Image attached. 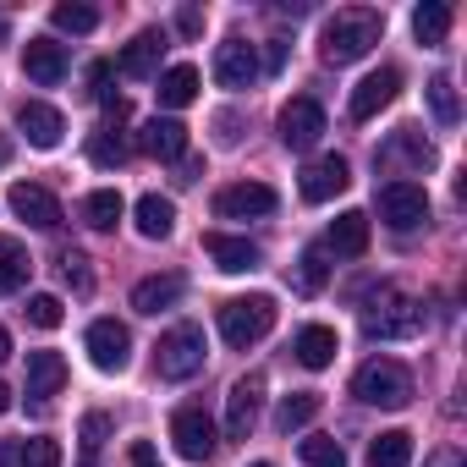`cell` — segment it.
Listing matches in <instances>:
<instances>
[{"instance_id":"6da1fadb","label":"cell","mask_w":467,"mask_h":467,"mask_svg":"<svg viewBox=\"0 0 467 467\" xmlns=\"http://www.w3.org/2000/svg\"><path fill=\"white\" fill-rule=\"evenodd\" d=\"M379 34H385V17H379L374 6H341V12L325 23L319 56H325L330 67H352V61H363V56L379 45Z\"/></svg>"},{"instance_id":"7a4b0ae2","label":"cell","mask_w":467,"mask_h":467,"mask_svg":"<svg viewBox=\"0 0 467 467\" xmlns=\"http://www.w3.org/2000/svg\"><path fill=\"white\" fill-rule=\"evenodd\" d=\"M270 330H275V297H265V292L231 297V303L220 308V336H225V347H237V352L259 347Z\"/></svg>"},{"instance_id":"3957f363","label":"cell","mask_w":467,"mask_h":467,"mask_svg":"<svg viewBox=\"0 0 467 467\" xmlns=\"http://www.w3.org/2000/svg\"><path fill=\"white\" fill-rule=\"evenodd\" d=\"M352 396L368 401V407L396 412V407L412 401V374H407V363H396V358H368V363L358 368V379H352Z\"/></svg>"},{"instance_id":"277c9868","label":"cell","mask_w":467,"mask_h":467,"mask_svg":"<svg viewBox=\"0 0 467 467\" xmlns=\"http://www.w3.org/2000/svg\"><path fill=\"white\" fill-rule=\"evenodd\" d=\"M423 330V303H412V297H401V292H379V303L363 314V336L368 341H407V336H418Z\"/></svg>"},{"instance_id":"5b68a950","label":"cell","mask_w":467,"mask_h":467,"mask_svg":"<svg viewBox=\"0 0 467 467\" xmlns=\"http://www.w3.org/2000/svg\"><path fill=\"white\" fill-rule=\"evenodd\" d=\"M154 368H160V379H192L203 368V330L198 325L165 330L160 347H154Z\"/></svg>"},{"instance_id":"8992f818","label":"cell","mask_w":467,"mask_h":467,"mask_svg":"<svg viewBox=\"0 0 467 467\" xmlns=\"http://www.w3.org/2000/svg\"><path fill=\"white\" fill-rule=\"evenodd\" d=\"M374 203H379V220H385L390 231H412V225L429 220V192H423L418 182H385Z\"/></svg>"},{"instance_id":"52a82bcc","label":"cell","mask_w":467,"mask_h":467,"mask_svg":"<svg viewBox=\"0 0 467 467\" xmlns=\"http://www.w3.org/2000/svg\"><path fill=\"white\" fill-rule=\"evenodd\" d=\"M275 187H265V182H231V187H220L214 192V214L220 220H265V214H275Z\"/></svg>"},{"instance_id":"ba28073f","label":"cell","mask_w":467,"mask_h":467,"mask_svg":"<svg viewBox=\"0 0 467 467\" xmlns=\"http://www.w3.org/2000/svg\"><path fill=\"white\" fill-rule=\"evenodd\" d=\"M83 347H88V358H94L99 374H121L132 363V336H127L121 319H94L88 336H83Z\"/></svg>"},{"instance_id":"9c48e42d","label":"cell","mask_w":467,"mask_h":467,"mask_svg":"<svg viewBox=\"0 0 467 467\" xmlns=\"http://www.w3.org/2000/svg\"><path fill=\"white\" fill-rule=\"evenodd\" d=\"M275 132H281V143H286L292 154H308V149L325 138V110H319V99H292V105L281 110Z\"/></svg>"},{"instance_id":"30bf717a","label":"cell","mask_w":467,"mask_h":467,"mask_svg":"<svg viewBox=\"0 0 467 467\" xmlns=\"http://www.w3.org/2000/svg\"><path fill=\"white\" fill-rule=\"evenodd\" d=\"M259 407H265V374H243L225 396V434L231 440H248L254 423H259Z\"/></svg>"},{"instance_id":"8fae6325","label":"cell","mask_w":467,"mask_h":467,"mask_svg":"<svg viewBox=\"0 0 467 467\" xmlns=\"http://www.w3.org/2000/svg\"><path fill=\"white\" fill-rule=\"evenodd\" d=\"M171 440H176V451L187 462H209L214 456V423H209V412L203 407H176L171 412Z\"/></svg>"},{"instance_id":"7c38bea8","label":"cell","mask_w":467,"mask_h":467,"mask_svg":"<svg viewBox=\"0 0 467 467\" xmlns=\"http://www.w3.org/2000/svg\"><path fill=\"white\" fill-rule=\"evenodd\" d=\"M214 83L220 88H254L259 83V50L248 45V39H225L220 50H214Z\"/></svg>"},{"instance_id":"4fadbf2b","label":"cell","mask_w":467,"mask_h":467,"mask_svg":"<svg viewBox=\"0 0 467 467\" xmlns=\"http://www.w3.org/2000/svg\"><path fill=\"white\" fill-rule=\"evenodd\" d=\"M352 187V165L341 160V154H325V160H314L303 176H297V192H303V203H330L336 192H347Z\"/></svg>"},{"instance_id":"5bb4252c","label":"cell","mask_w":467,"mask_h":467,"mask_svg":"<svg viewBox=\"0 0 467 467\" xmlns=\"http://www.w3.org/2000/svg\"><path fill=\"white\" fill-rule=\"evenodd\" d=\"M396 94H401V72H396V67H379V72H368V78L352 88L347 110H352V121H374Z\"/></svg>"},{"instance_id":"9a60e30c","label":"cell","mask_w":467,"mask_h":467,"mask_svg":"<svg viewBox=\"0 0 467 467\" xmlns=\"http://www.w3.org/2000/svg\"><path fill=\"white\" fill-rule=\"evenodd\" d=\"M6 203H12L17 220H28V225H39V231H56V225H61V203H56V192L39 187V182H17V187L6 192Z\"/></svg>"},{"instance_id":"2e32d148","label":"cell","mask_w":467,"mask_h":467,"mask_svg":"<svg viewBox=\"0 0 467 467\" xmlns=\"http://www.w3.org/2000/svg\"><path fill=\"white\" fill-rule=\"evenodd\" d=\"M17 127H23V138H28L34 149H56V143H61V132H67L61 110H56V105H45V99H23V105H17Z\"/></svg>"},{"instance_id":"e0dca14e","label":"cell","mask_w":467,"mask_h":467,"mask_svg":"<svg viewBox=\"0 0 467 467\" xmlns=\"http://www.w3.org/2000/svg\"><path fill=\"white\" fill-rule=\"evenodd\" d=\"M325 254H336V259H363V254H368V214H363V209H347V214L330 220Z\"/></svg>"},{"instance_id":"ac0fdd59","label":"cell","mask_w":467,"mask_h":467,"mask_svg":"<svg viewBox=\"0 0 467 467\" xmlns=\"http://www.w3.org/2000/svg\"><path fill=\"white\" fill-rule=\"evenodd\" d=\"M203 254H209L225 275L259 270V243H248V237H225V231H209V237H203Z\"/></svg>"},{"instance_id":"d6986e66","label":"cell","mask_w":467,"mask_h":467,"mask_svg":"<svg viewBox=\"0 0 467 467\" xmlns=\"http://www.w3.org/2000/svg\"><path fill=\"white\" fill-rule=\"evenodd\" d=\"M138 149L154 154V160H182L187 154V127L171 121V116H154V121L138 127Z\"/></svg>"},{"instance_id":"ffe728a7","label":"cell","mask_w":467,"mask_h":467,"mask_svg":"<svg viewBox=\"0 0 467 467\" xmlns=\"http://www.w3.org/2000/svg\"><path fill=\"white\" fill-rule=\"evenodd\" d=\"M23 72H28L39 88H56V83L67 78V50H61L56 39H28V50H23Z\"/></svg>"},{"instance_id":"44dd1931","label":"cell","mask_w":467,"mask_h":467,"mask_svg":"<svg viewBox=\"0 0 467 467\" xmlns=\"http://www.w3.org/2000/svg\"><path fill=\"white\" fill-rule=\"evenodd\" d=\"M160 56H165V34H160V28H143V34L121 50L116 67H121L127 78H154V72H160Z\"/></svg>"},{"instance_id":"7402d4cb","label":"cell","mask_w":467,"mask_h":467,"mask_svg":"<svg viewBox=\"0 0 467 467\" xmlns=\"http://www.w3.org/2000/svg\"><path fill=\"white\" fill-rule=\"evenodd\" d=\"M182 292H187L182 275H149V281L132 286V308H138V314H165V308L182 303Z\"/></svg>"},{"instance_id":"603a6c76","label":"cell","mask_w":467,"mask_h":467,"mask_svg":"<svg viewBox=\"0 0 467 467\" xmlns=\"http://www.w3.org/2000/svg\"><path fill=\"white\" fill-rule=\"evenodd\" d=\"M336 347H341V341H336L330 325H303L297 341H292V352H297L303 368H330V363H336Z\"/></svg>"},{"instance_id":"cb8c5ba5","label":"cell","mask_w":467,"mask_h":467,"mask_svg":"<svg viewBox=\"0 0 467 467\" xmlns=\"http://www.w3.org/2000/svg\"><path fill=\"white\" fill-rule=\"evenodd\" d=\"M61 385H67V358L61 352H28V396L50 401Z\"/></svg>"},{"instance_id":"d4e9b609","label":"cell","mask_w":467,"mask_h":467,"mask_svg":"<svg viewBox=\"0 0 467 467\" xmlns=\"http://www.w3.org/2000/svg\"><path fill=\"white\" fill-rule=\"evenodd\" d=\"M138 231H143L149 243H165L171 231H176V203L160 198V192H143L138 198Z\"/></svg>"},{"instance_id":"484cf974","label":"cell","mask_w":467,"mask_h":467,"mask_svg":"<svg viewBox=\"0 0 467 467\" xmlns=\"http://www.w3.org/2000/svg\"><path fill=\"white\" fill-rule=\"evenodd\" d=\"M154 94H160V105H165V110L192 105V99H198V67H187V61H182V67L160 72V88H154Z\"/></svg>"},{"instance_id":"4316f807","label":"cell","mask_w":467,"mask_h":467,"mask_svg":"<svg viewBox=\"0 0 467 467\" xmlns=\"http://www.w3.org/2000/svg\"><path fill=\"white\" fill-rule=\"evenodd\" d=\"M319 407H325V396H319V390H292V396H281V407H275V429H281V434H292V429L314 423V418H319Z\"/></svg>"},{"instance_id":"83f0119b","label":"cell","mask_w":467,"mask_h":467,"mask_svg":"<svg viewBox=\"0 0 467 467\" xmlns=\"http://www.w3.org/2000/svg\"><path fill=\"white\" fill-rule=\"evenodd\" d=\"M368 467H412V434L407 429H385L368 445Z\"/></svg>"},{"instance_id":"f1b7e54d","label":"cell","mask_w":467,"mask_h":467,"mask_svg":"<svg viewBox=\"0 0 467 467\" xmlns=\"http://www.w3.org/2000/svg\"><path fill=\"white\" fill-rule=\"evenodd\" d=\"M28 254H23V243L17 237H0V297H12V292H23L28 286Z\"/></svg>"},{"instance_id":"f546056e","label":"cell","mask_w":467,"mask_h":467,"mask_svg":"<svg viewBox=\"0 0 467 467\" xmlns=\"http://www.w3.org/2000/svg\"><path fill=\"white\" fill-rule=\"evenodd\" d=\"M412 34H418V45H445V34H451V6L445 0H423V6L412 12Z\"/></svg>"},{"instance_id":"4dcf8cb0","label":"cell","mask_w":467,"mask_h":467,"mask_svg":"<svg viewBox=\"0 0 467 467\" xmlns=\"http://www.w3.org/2000/svg\"><path fill=\"white\" fill-rule=\"evenodd\" d=\"M127 214V203H121V192L116 187H94L88 198H83V220L94 225V231H116V220Z\"/></svg>"},{"instance_id":"1f68e13d","label":"cell","mask_w":467,"mask_h":467,"mask_svg":"<svg viewBox=\"0 0 467 467\" xmlns=\"http://www.w3.org/2000/svg\"><path fill=\"white\" fill-rule=\"evenodd\" d=\"M330 286V254H325V243H314V248H303V259H297V292H325Z\"/></svg>"},{"instance_id":"d6a6232c","label":"cell","mask_w":467,"mask_h":467,"mask_svg":"<svg viewBox=\"0 0 467 467\" xmlns=\"http://www.w3.org/2000/svg\"><path fill=\"white\" fill-rule=\"evenodd\" d=\"M429 110H434V121H445V127H456V116H462V99H456V83L451 78H429Z\"/></svg>"},{"instance_id":"836d02e7","label":"cell","mask_w":467,"mask_h":467,"mask_svg":"<svg viewBox=\"0 0 467 467\" xmlns=\"http://www.w3.org/2000/svg\"><path fill=\"white\" fill-rule=\"evenodd\" d=\"M297 451H303L308 467H347V451H341V440H330V434H308Z\"/></svg>"},{"instance_id":"e575fe53","label":"cell","mask_w":467,"mask_h":467,"mask_svg":"<svg viewBox=\"0 0 467 467\" xmlns=\"http://www.w3.org/2000/svg\"><path fill=\"white\" fill-rule=\"evenodd\" d=\"M88 160H94V165H121V160H127L121 132H116V127H99V132L88 138Z\"/></svg>"},{"instance_id":"d590c367","label":"cell","mask_w":467,"mask_h":467,"mask_svg":"<svg viewBox=\"0 0 467 467\" xmlns=\"http://www.w3.org/2000/svg\"><path fill=\"white\" fill-rule=\"evenodd\" d=\"M50 23H56L61 34H94V28H99V12H94V6H56Z\"/></svg>"},{"instance_id":"8d00e7d4","label":"cell","mask_w":467,"mask_h":467,"mask_svg":"<svg viewBox=\"0 0 467 467\" xmlns=\"http://www.w3.org/2000/svg\"><path fill=\"white\" fill-rule=\"evenodd\" d=\"M56 265H61V281H67L72 292H94V270H88V259H83L78 248H61Z\"/></svg>"},{"instance_id":"74e56055","label":"cell","mask_w":467,"mask_h":467,"mask_svg":"<svg viewBox=\"0 0 467 467\" xmlns=\"http://www.w3.org/2000/svg\"><path fill=\"white\" fill-rule=\"evenodd\" d=\"M67 319V308H61V297H50V292H39V297H28V325L34 330H56Z\"/></svg>"},{"instance_id":"f35d334b","label":"cell","mask_w":467,"mask_h":467,"mask_svg":"<svg viewBox=\"0 0 467 467\" xmlns=\"http://www.w3.org/2000/svg\"><path fill=\"white\" fill-rule=\"evenodd\" d=\"M17 467H61V445H56L50 434L23 440V462H17Z\"/></svg>"},{"instance_id":"ab89813d","label":"cell","mask_w":467,"mask_h":467,"mask_svg":"<svg viewBox=\"0 0 467 467\" xmlns=\"http://www.w3.org/2000/svg\"><path fill=\"white\" fill-rule=\"evenodd\" d=\"M110 429H116V423H110V412H88V418H83V429H78V440H83V456H94V451L110 440Z\"/></svg>"},{"instance_id":"60d3db41","label":"cell","mask_w":467,"mask_h":467,"mask_svg":"<svg viewBox=\"0 0 467 467\" xmlns=\"http://www.w3.org/2000/svg\"><path fill=\"white\" fill-rule=\"evenodd\" d=\"M281 67H286V45H281V39H270V45H265V61H259V72H281Z\"/></svg>"},{"instance_id":"b9f144b4","label":"cell","mask_w":467,"mask_h":467,"mask_svg":"<svg viewBox=\"0 0 467 467\" xmlns=\"http://www.w3.org/2000/svg\"><path fill=\"white\" fill-rule=\"evenodd\" d=\"M176 28H182V34H198V28H203V12H198V6H182V12H176Z\"/></svg>"},{"instance_id":"7bdbcfd3","label":"cell","mask_w":467,"mask_h":467,"mask_svg":"<svg viewBox=\"0 0 467 467\" xmlns=\"http://www.w3.org/2000/svg\"><path fill=\"white\" fill-rule=\"evenodd\" d=\"M132 467H160V456H154V445H149V440H138V445H132Z\"/></svg>"},{"instance_id":"ee69618b","label":"cell","mask_w":467,"mask_h":467,"mask_svg":"<svg viewBox=\"0 0 467 467\" xmlns=\"http://www.w3.org/2000/svg\"><path fill=\"white\" fill-rule=\"evenodd\" d=\"M17 462H23V445L6 440V445H0V467H17Z\"/></svg>"},{"instance_id":"f6af8a7d","label":"cell","mask_w":467,"mask_h":467,"mask_svg":"<svg viewBox=\"0 0 467 467\" xmlns=\"http://www.w3.org/2000/svg\"><path fill=\"white\" fill-rule=\"evenodd\" d=\"M6 358H12V330L0 325V363H6Z\"/></svg>"},{"instance_id":"bcb514c9","label":"cell","mask_w":467,"mask_h":467,"mask_svg":"<svg viewBox=\"0 0 467 467\" xmlns=\"http://www.w3.org/2000/svg\"><path fill=\"white\" fill-rule=\"evenodd\" d=\"M6 412H12V390H6V385H0V418H6Z\"/></svg>"},{"instance_id":"7dc6e473","label":"cell","mask_w":467,"mask_h":467,"mask_svg":"<svg viewBox=\"0 0 467 467\" xmlns=\"http://www.w3.org/2000/svg\"><path fill=\"white\" fill-rule=\"evenodd\" d=\"M12 160V143H6V132H0V165H6Z\"/></svg>"},{"instance_id":"c3c4849f","label":"cell","mask_w":467,"mask_h":467,"mask_svg":"<svg viewBox=\"0 0 467 467\" xmlns=\"http://www.w3.org/2000/svg\"><path fill=\"white\" fill-rule=\"evenodd\" d=\"M248 467H275V462H248Z\"/></svg>"},{"instance_id":"681fc988","label":"cell","mask_w":467,"mask_h":467,"mask_svg":"<svg viewBox=\"0 0 467 467\" xmlns=\"http://www.w3.org/2000/svg\"><path fill=\"white\" fill-rule=\"evenodd\" d=\"M0 39H6V23H0Z\"/></svg>"},{"instance_id":"f907efd6","label":"cell","mask_w":467,"mask_h":467,"mask_svg":"<svg viewBox=\"0 0 467 467\" xmlns=\"http://www.w3.org/2000/svg\"><path fill=\"white\" fill-rule=\"evenodd\" d=\"M83 467H94V462H83Z\"/></svg>"}]
</instances>
